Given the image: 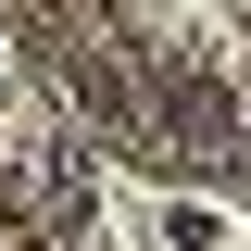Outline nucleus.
<instances>
[{"instance_id":"1","label":"nucleus","mask_w":251,"mask_h":251,"mask_svg":"<svg viewBox=\"0 0 251 251\" xmlns=\"http://www.w3.org/2000/svg\"><path fill=\"white\" fill-rule=\"evenodd\" d=\"M151 126L176 138V151H214V163H226V138H239V100H226L214 75H151Z\"/></svg>"},{"instance_id":"2","label":"nucleus","mask_w":251,"mask_h":251,"mask_svg":"<svg viewBox=\"0 0 251 251\" xmlns=\"http://www.w3.org/2000/svg\"><path fill=\"white\" fill-rule=\"evenodd\" d=\"M226 163H239V176H251V113H239V138H226Z\"/></svg>"},{"instance_id":"3","label":"nucleus","mask_w":251,"mask_h":251,"mask_svg":"<svg viewBox=\"0 0 251 251\" xmlns=\"http://www.w3.org/2000/svg\"><path fill=\"white\" fill-rule=\"evenodd\" d=\"M0 251H13V239H0Z\"/></svg>"}]
</instances>
